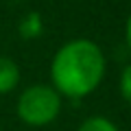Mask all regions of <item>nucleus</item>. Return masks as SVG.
I'll return each mask as SVG.
<instances>
[{
    "instance_id": "7ed1b4c3",
    "label": "nucleus",
    "mask_w": 131,
    "mask_h": 131,
    "mask_svg": "<svg viewBox=\"0 0 131 131\" xmlns=\"http://www.w3.org/2000/svg\"><path fill=\"white\" fill-rule=\"evenodd\" d=\"M20 79H22V70H20L18 61L7 55H0V96L15 92Z\"/></svg>"
},
{
    "instance_id": "423d86ee",
    "label": "nucleus",
    "mask_w": 131,
    "mask_h": 131,
    "mask_svg": "<svg viewBox=\"0 0 131 131\" xmlns=\"http://www.w3.org/2000/svg\"><path fill=\"white\" fill-rule=\"evenodd\" d=\"M125 42H127L129 52H131V13H129V18H127V22H125Z\"/></svg>"
},
{
    "instance_id": "39448f33",
    "label": "nucleus",
    "mask_w": 131,
    "mask_h": 131,
    "mask_svg": "<svg viewBox=\"0 0 131 131\" xmlns=\"http://www.w3.org/2000/svg\"><path fill=\"white\" fill-rule=\"evenodd\" d=\"M118 92H120V98L131 107V63H127L120 70V77H118Z\"/></svg>"
},
{
    "instance_id": "0eeeda50",
    "label": "nucleus",
    "mask_w": 131,
    "mask_h": 131,
    "mask_svg": "<svg viewBox=\"0 0 131 131\" xmlns=\"http://www.w3.org/2000/svg\"><path fill=\"white\" fill-rule=\"evenodd\" d=\"M0 131H2V127H0Z\"/></svg>"
},
{
    "instance_id": "f03ea898",
    "label": "nucleus",
    "mask_w": 131,
    "mask_h": 131,
    "mask_svg": "<svg viewBox=\"0 0 131 131\" xmlns=\"http://www.w3.org/2000/svg\"><path fill=\"white\" fill-rule=\"evenodd\" d=\"M63 96L50 83H31L18 94L15 114L26 127L42 129L61 116Z\"/></svg>"
},
{
    "instance_id": "20e7f679",
    "label": "nucleus",
    "mask_w": 131,
    "mask_h": 131,
    "mask_svg": "<svg viewBox=\"0 0 131 131\" xmlns=\"http://www.w3.org/2000/svg\"><path fill=\"white\" fill-rule=\"evenodd\" d=\"M77 131H120V127L107 116H88L85 120H81V125L77 127Z\"/></svg>"
},
{
    "instance_id": "f257e3e1",
    "label": "nucleus",
    "mask_w": 131,
    "mask_h": 131,
    "mask_svg": "<svg viewBox=\"0 0 131 131\" xmlns=\"http://www.w3.org/2000/svg\"><path fill=\"white\" fill-rule=\"evenodd\" d=\"M107 57L101 44L90 37H74L61 44L50 59V85L63 98L81 101L94 94L105 79Z\"/></svg>"
}]
</instances>
